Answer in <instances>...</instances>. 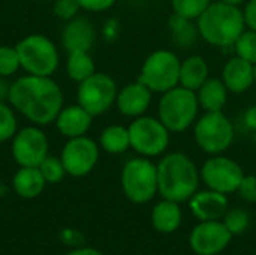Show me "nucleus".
Listing matches in <instances>:
<instances>
[{
    "label": "nucleus",
    "instance_id": "1",
    "mask_svg": "<svg viewBox=\"0 0 256 255\" xmlns=\"http://www.w3.org/2000/svg\"><path fill=\"white\" fill-rule=\"evenodd\" d=\"M8 102L33 125L46 126L63 108V92L52 77L26 74L10 84Z\"/></svg>",
    "mask_w": 256,
    "mask_h": 255
},
{
    "label": "nucleus",
    "instance_id": "2",
    "mask_svg": "<svg viewBox=\"0 0 256 255\" xmlns=\"http://www.w3.org/2000/svg\"><path fill=\"white\" fill-rule=\"evenodd\" d=\"M200 38L213 47H234L246 30L243 11L222 0L212 2L196 20Z\"/></svg>",
    "mask_w": 256,
    "mask_h": 255
},
{
    "label": "nucleus",
    "instance_id": "3",
    "mask_svg": "<svg viewBox=\"0 0 256 255\" xmlns=\"http://www.w3.org/2000/svg\"><path fill=\"white\" fill-rule=\"evenodd\" d=\"M158 167V192L164 200L182 203L189 200L198 189L200 171L194 161L180 152L160 159Z\"/></svg>",
    "mask_w": 256,
    "mask_h": 255
},
{
    "label": "nucleus",
    "instance_id": "4",
    "mask_svg": "<svg viewBox=\"0 0 256 255\" xmlns=\"http://www.w3.org/2000/svg\"><path fill=\"white\" fill-rule=\"evenodd\" d=\"M200 111L196 92L183 86H176L162 93L158 105L159 120L170 129V132H183L192 126Z\"/></svg>",
    "mask_w": 256,
    "mask_h": 255
},
{
    "label": "nucleus",
    "instance_id": "5",
    "mask_svg": "<svg viewBox=\"0 0 256 255\" xmlns=\"http://www.w3.org/2000/svg\"><path fill=\"white\" fill-rule=\"evenodd\" d=\"M21 69L30 75L52 77L60 63L57 45L42 33L24 36L15 45Z\"/></svg>",
    "mask_w": 256,
    "mask_h": 255
},
{
    "label": "nucleus",
    "instance_id": "6",
    "mask_svg": "<svg viewBox=\"0 0 256 255\" xmlns=\"http://www.w3.org/2000/svg\"><path fill=\"white\" fill-rule=\"evenodd\" d=\"M182 60L170 50H156L144 60L138 81L152 92L165 93L178 86Z\"/></svg>",
    "mask_w": 256,
    "mask_h": 255
},
{
    "label": "nucleus",
    "instance_id": "7",
    "mask_svg": "<svg viewBox=\"0 0 256 255\" xmlns=\"http://www.w3.org/2000/svg\"><path fill=\"white\" fill-rule=\"evenodd\" d=\"M122 188L132 203L150 201L158 192V167L146 156L129 159L122 170Z\"/></svg>",
    "mask_w": 256,
    "mask_h": 255
},
{
    "label": "nucleus",
    "instance_id": "8",
    "mask_svg": "<svg viewBox=\"0 0 256 255\" xmlns=\"http://www.w3.org/2000/svg\"><path fill=\"white\" fill-rule=\"evenodd\" d=\"M198 147L208 155H220L234 141L232 122L222 111H206L194 128Z\"/></svg>",
    "mask_w": 256,
    "mask_h": 255
},
{
    "label": "nucleus",
    "instance_id": "9",
    "mask_svg": "<svg viewBox=\"0 0 256 255\" xmlns=\"http://www.w3.org/2000/svg\"><path fill=\"white\" fill-rule=\"evenodd\" d=\"M128 129L130 147L141 156H159L168 149L170 129L156 117H135Z\"/></svg>",
    "mask_w": 256,
    "mask_h": 255
},
{
    "label": "nucleus",
    "instance_id": "10",
    "mask_svg": "<svg viewBox=\"0 0 256 255\" xmlns=\"http://www.w3.org/2000/svg\"><path fill=\"white\" fill-rule=\"evenodd\" d=\"M117 84L105 72H94L87 80L78 83L76 104L86 108L93 117L106 113L117 99Z\"/></svg>",
    "mask_w": 256,
    "mask_h": 255
},
{
    "label": "nucleus",
    "instance_id": "11",
    "mask_svg": "<svg viewBox=\"0 0 256 255\" xmlns=\"http://www.w3.org/2000/svg\"><path fill=\"white\" fill-rule=\"evenodd\" d=\"M48 137L38 125L18 129L10 140V152L20 167H39L48 156Z\"/></svg>",
    "mask_w": 256,
    "mask_h": 255
},
{
    "label": "nucleus",
    "instance_id": "12",
    "mask_svg": "<svg viewBox=\"0 0 256 255\" xmlns=\"http://www.w3.org/2000/svg\"><path fill=\"white\" fill-rule=\"evenodd\" d=\"M60 159L66 174L72 177H82L92 173L99 161V144L87 135L68 138L64 143Z\"/></svg>",
    "mask_w": 256,
    "mask_h": 255
},
{
    "label": "nucleus",
    "instance_id": "13",
    "mask_svg": "<svg viewBox=\"0 0 256 255\" xmlns=\"http://www.w3.org/2000/svg\"><path fill=\"white\" fill-rule=\"evenodd\" d=\"M200 176L202 182L208 186V189L226 195L238 189L244 177V171L231 158L214 155L204 162Z\"/></svg>",
    "mask_w": 256,
    "mask_h": 255
},
{
    "label": "nucleus",
    "instance_id": "14",
    "mask_svg": "<svg viewBox=\"0 0 256 255\" xmlns=\"http://www.w3.org/2000/svg\"><path fill=\"white\" fill-rule=\"evenodd\" d=\"M232 234L219 221H201L190 233V248L198 255H216L231 242Z\"/></svg>",
    "mask_w": 256,
    "mask_h": 255
},
{
    "label": "nucleus",
    "instance_id": "15",
    "mask_svg": "<svg viewBox=\"0 0 256 255\" xmlns=\"http://www.w3.org/2000/svg\"><path fill=\"white\" fill-rule=\"evenodd\" d=\"M96 42V30L86 17H75L66 21L62 30V47L68 53L90 51Z\"/></svg>",
    "mask_w": 256,
    "mask_h": 255
},
{
    "label": "nucleus",
    "instance_id": "16",
    "mask_svg": "<svg viewBox=\"0 0 256 255\" xmlns=\"http://www.w3.org/2000/svg\"><path fill=\"white\" fill-rule=\"evenodd\" d=\"M152 93L153 92L147 86L136 80L135 83H129L118 90L116 105L123 116L135 119L147 111L152 102Z\"/></svg>",
    "mask_w": 256,
    "mask_h": 255
},
{
    "label": "nucleus",
    "instance_id": "17",
    "mask_svg": "<svg viewBox=\"0 0 256 255\" xmlns=\"http://www.w3.org/2000/svg\"><path fill=\"white\" fill-rule=\"evenodd\" d=\"M93 116L82 108L80 104L66 105L60 110L58 116L54 120L57 131L66 138L82 137L92 128Z\"/></svg>",
    "mask_w": 256,
    "mask_h": 255
},
{
    "label": "nucleus",
    "instance_id": "18",
    "mask_svg": "<svg viewBox=\"0 0 256 255\" xmlns=\"http://www.w3.org/2000/svg\"><path fill=\"white\" fill-rule=\"evenodd\" d=\"M190 209L200 221H219L226 213L228 200L218 191H201L190 197Z\"/></svg>",
    "mask_w": 256,
    "mask_h": 255
},
{
    "label": "nucleus",
    "instance_id": "19",
    "mask_svg": "<svg viewBox=\"0 0 256 255\" xmlns=\"http://www.w3.org/2000/svg\"><path fill=\"white\" fill-rule=\"evenodd\" d=\"M222 81L232 93H244L249 90L254 81V65L238 56L230 59L222 71Z\"/></svg>",
    "mask_w": 256,
    "mask_h": 255
},
{
    "label": "nucleus",
    "instance_id": "20",
    "mask_svg": "<svg viewBox=\"0 0 256 255\" xmlns=\"http://www.w3.org/2000/svg\"><path fill=\"white\" fill-rule=\"evenodd\" d=\"M210 68L204 57L194 54L184 59L180 65L178 86H183L189 90L196 92L208 78Z\"/></svg>",
    "mask_w": 256,
    "mask_h": 255
},
{
    "label": "nucleus",
    "instance_id": "21",
    "mask_svg": "<svg viewBox=\"0 0 256 255\" xmlns=\"http://www.w3.org/2000/svg\"><path fill=\"white\" fill-rule=\"evenodd\" d=\"M14 191L22 198H34L42 194L46 182L38 167H20L15 173Z\"/></svg>",
    "mask_w": 256,
    "mask_h": 255
},
{
    "label": "nucleus",
    "instance_id": "22",
    "mask_svg": "<svg viewBox=\"0 0 256 255\" xmlns=\"http://www.w3.org/2000/svg\"><path fill=\"white\" fill-rule=\"evenodd\" d=\"M228 89L220 78H207L196 90L200 107L204 111H222L228 99Z\"/></svg>",
    "mask_w": 256,
    "mask_h": 255
},
{
    "label": "nucleus",
    "instance_id": "23",
    "mask_svg": "<svg viewBox=\"0 0 256 255\" xmlns=\"http://www.w3.org/2000/svg\"><path fill=\"white\" fill-rule=\"evenodd\" d=\"M152 224L160 233H172L182 224V209L178 203L164 200L152 212Z\"/></svg>",
    "mask_w": 256,
    "mask_h": 255
},
{
    "label": "nucleus",
    "instance_id": "24",
    "mask_svg": "<svg viewBox=\"0 0 256 255\" xmlns=\"http://www.w3.org/2000/svg\"><path fill=\"white\" fill-rule=\"evenodd\" d=\"M64 69L72 81L81 83L96 72V65L93 57L90 56V51H75L68 53Z\"/></svg>",
    "mask_w": 256,
    "mask_h": 255
},
{
    "label": "nucleus",
    "instance_id": "25",
    "mask_svg": "<svg viewBox=\"0 0 256 255\" xmlns=\"http://www.w3.org/2000/svg\"><path fill=\"white\" fill-rule=\"evenodd\" d=\"M99 146L111 155L124 153L130 147L129 129L122 125H110L99 135Z\"/></svg>",
    "mask_w": 256,
    "mask_h": 255
},
{
    "label": "nucleus",
    "instance_id": "26",
    "mask_svg": "<svg viewBox=\"0 0 256 255\" xmlns=\"http://www.w3.org/2000/svg\"><path fill=\"white\" fill-rule=\"evenodd\" d=\"M194 21L195 20H189L177 14H172V17L170 18L168 27H170L171 39L178 47H192L196 42L200 32H198V26Z\"/></svg>",
    "mask_w": 256,
    "mask_h": 255
},
{
    "label": "nucleus",
    "instance_id": "27",
    "mask_svg": "<svg viewBox=\"0 0 256 255\" xmlns=\"http://www.w3.org/2000/svg\"><path fill=\"white\" fill-rule=\"evenodd\" d=\"M18 131V120L10 104L0 102V143L10 141Z\"/></svg>",
    "mask_w": 256,
    "mask_h": 255
},
{
    "label": "nucleus",
    "instance_id": "28",
    "mask_svg": "<svg viewBox=\"0 0 256 255\" xmlns=\"http://www.w3.org/2000/svg\"><path fill=\"white\" fill-rule=\"evenodd\" d=\"M210 3L212 0H171L174 14L189 20H198Z\"/></svg>",
    "mask_w": 256,
    "mask_h": 255
},
{
    "label": "nucleus",
    "instance_id": "29",
    "mask_svg": "<svg viewBox=\"0 0 256 255\" xmlns=\"http://www.w3.org/2000/svg\"><path fill=\"white\" fill-rule=\"evenodd\" d=\"M236 53L238 57L250 62L252 65L256 63V32L255 30H244L240 38L234 44Z\"/></svg>",
    "mask_w": 256,
    "mask_h": 255
},
{
    "label": "nucleus",
    "instance_id": "30",
    "mask_svg": "<svg viewBox=\"0 0 256 255\" xmlns=\"http://www.w3.org/2000/svg\"><path fill=\"white\" fill-rule=\"evenodd\" d=\"M21 69L18 51L10 45H0V77L8 78Z\"/></svg>",
    "mask_w": 256,
    "mask_h": 255
},
{
    "label": "nucleus",
    "instance_id": "31",
    "mask_svg": "<svg viewBox=\"0 0 256 255\" xmlns=\"http://www.w3.org/2000/svg\"><path fill=\"white\" fill-rule=\"evenodd\" d=\"M45 179L46 183H58L63 180L64 174H66V170L63 167V162L60 158L57 156H46L38 167Z\"/></svg>",
    "mask_w": 256,
    "mask_h": 255
},
{
    "label": "nucleus",
    "instance_id": "32",
    "mask_svg": "<svg viewBox=\"0 0 256 255\" xmlns=\"http://www.w3.org/2000/svg\"><path fill=\"white\" fill-rule=\"evenodd\" d=\"M250 218L249 215L243 210V209H232L226 213L225 216V227L231 231V234H240L243 233L248 227H249Z\"/></svg>",
    "mask_w": 256,
    "mask_h": 255
},
{
    "label": "nucleus",
    "instance_id": "33",
    "mask_svg": "<svg viewBox=\"0 0 256 255\" xmlns=\"http://www.w3.org/2000/svg\"><path fill=\"white\" fill-rule=\"evenodd\" d=\"M80 11H81V8L76 0H54V3H52L54 15L58 20H63L64 23L78 17Z\"/></svg>",
    "mask_w": 256,
    "mask_h": 255
},
{
    "label": "nucleus",
    "instance_id": "34",
    "mask_svg": "<svg viewBox=\"0 0 256 255\" xmlns=\"http://www.w3.org/2000/svg\"><path fill=\"white\" fill-rule=\"evenodd\" d=\"M237 191L246 201L256 203V176H244Z\"/></svg>",
    "mask_w": 256,
    "mask_h": 255
},
{
    "label": "nucleus",
    "instance_id": "35",
    "mask_svg": "<svg viewBox=\"0 0 256 255\" xmlns=\"http://www.w3.org/2000/svg\"><path fill=\"white\" fill-rule=\"evenodd\" d=\"M80 8L87 12H105L116 5V0H76Z\"/></svg>",
    "mask_w": 256,
    "mask_h": 255
},
{
    "label": "nucleus",
    "instance_id": "36",
    "mask_svg": "<svg viewBox=\"0 0 256 255\" xmlns=\"http://www.w3.org/2000/svg\"><path fill=\"white\" fill-rule=\"evenodd\" d=\"M243 17H244L246 27L256 32V0H249L246 3L244 11H243Z\"/></svg>",
    "mask_w": 256,
    "mask_h": 255
},
{
    "label": "nucleus",
    "instance_id": "37",
    "mask_svg": "<svg viewBox=\"0 0 256 255\" xmlns=\"http://www.w3.org/2000/svg\"><path fill=\"white\" fill-rule=\"evenodd\" d=\"M243 122L248 129H250L254 134L256 132V105H250L243 116Z\"/></svg>",
    "mask_w": 256,
    "mask_h": 255
},
{
    "label": "nucleus",
    "instance_id": "38",
    "mask_svg": "<svg viewBox=\"0 0 256 255\" xmlns=\"http://www.w3.org/2000/svg\"><path fill=\"white\" fill-rule=\"evenodd\" d=\"M9 87L10 84H8L4 81V78L0 77V102H4L8 101V96H9Z\"/></svg>",
    "mask_w": 256,
    "mask_h": 255
},
{
    "label": "nucleus",
    "instance_id": "39",
    "mask_svg": "<svg viewBox=\"0 0 256 255\" xmlns=\"http://www.w3.org/2000/svg\"><path fill=\"white\" fill-rule=\"evenodd\" d=\"M68 255H104L102 252H99L98 249L93 248H81V249H75L72 252H69Z\"/></svg>",
    "mask_w": 256,
    "mask_h": 255
},
{
    "label": "nucleus",
    "instance_id": "40",
    "mask_svg": "<svg viewBox=\"0 0 256 255\" xmlns=\"http://www.w3.org/2000/svg\"><path fill=\"white\" fill-rule=\"evenodd\" d=\"M225 3H230V5H234V6H240L244 0H222Z\"/></svg>",
    "mask_w": 256,
    "mask_h": 255
},
{
    "label": "nucleus",
    "instance_id": "41",
    "mask_svg": "<svg viewBox=\"0 0 256 255\" xmlns=\"http://www.w3.org/2000/svg\"><path fill=\"white\" fill-rule=\"evenodd\" d=\"M254 81H255L256 84V63L254 65Z\"/></svg>",
    "mask_w": 256,
    "mask_h": 255
},
{
    "label": "nucleus",
    "instance_id": "42",
    "mask_svg": "<svg viewBox=\"0 0 256 255\" xmlns=\"http://www.w3.org/2000/svg\"><path fill=\"white\" fill-rule=\"evenodd\" d=\"M255 143H256V132H255Z\"/></svg>",
    "mask_w": 256,
    "mask_h": 255
}]
</instances>
